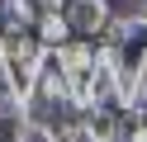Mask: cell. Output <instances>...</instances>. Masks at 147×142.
Wrapping results in <instances>:
<instances>
[{
  "label": "cell",
  "mask_w": 147,
  "mask_h": 142,
  "mask_svg": "<svg viewBox=\"0 0 147 142\" xmlns=\"http://www.w3.org/2000/svg\"><path fill=\"white\" fill-rule=\"evenodd\" d=\"M62 14H67L71 33L90 38V43H100V38L109 33V24H114V5H109V0H71Z\"/></svg>",
  "instance_id": "1"
},
{
  "label": "cell",
  "mask_w": 147,
  "mask_h": 142,
  "mask_svg": "<svg viewBox=\"0 0 147 142\" xmlns=\"http://www.w3.org/2000/svg\"><path fill=\"white\" fill-rule=\"evenodd\" d=\"M81 133H86V142H123L119 104H95V109H86L81 114Z\"/></svg>",
  "instance_id": "2"
},
{
  "label": "cell",
  "mask_w": 147,
  "mask_h": 142,
  "mask_svg": "<svg viewBox=\"0 0 147 142\" xmlns=\"http://www.w3.org/2000/svg\"><path fill=\"white\" fill-rule=\"evenodd\" d=\"M29 104L0 95V142H24V128H29Z\"/></svg>",
  "instance_id": "3"
},
{
  "label": "cell",
  "mask_w": 147,
  "mask_h": 142,
  "mask_svg": "<svg viewBox=\"0 0 147 142\" xmlns=\"http://www.w3.org/2000/svg\"><path fill=\"white\" fill-rule=\"evenodd\" d=\"M33 33H38V43H43V47H52V52H57V47H67L71 38H76L62 9H43V19H38V28H33Z\"/></svg>",
  "instance_id": "4"
},
{
  "label": "cell",
  "mask_w": 147,
  "mask_h": 142,
  "mask_svg": "<svg viewBox=\"0 0 147 142\" xmlns=\"http://www.w3.org/2000/svg\"><path fill=\"white\" fill-rule=\"evenodd\" d=\"M38 19H43L38 0H5V24L0 28H38Z\"/></svg>",
  "instance_id": "5"
},
{
  "label": "cell",
  "mask_w": 147,
  "mask_h": 142,
  "mask_svg": "<svg viewBox=\"0 0 147 142\" xmlns=\"http://www.w3.org/2000/svg\"><path fill=\"white\" fill-rule=\"evenodd\" d=\"M24 142H57V128H52V123H38V118H33L29 128H24Z\"/></svg>",
  "instance_id": "6"
},
{
  "label": "cell",
  "mask_w": 147,
  "mask_h": 142,
  "mask_svg": "<svg viewBox=\"0 0 147 142\" xmlns=\"http://www.w3.org/2000/svg\"><path fill=\"white\" fill-rule=\"evenodd\" d=\"M123 142H147V109L133 114V123L123 128Z\"/></svg>",
  "instance_id": "7"
},
{
  "label": "cell",
  "mask_w": 147,
  "mask_h": 142,
  "mask_svg": "<svg viewBox=\"0 0 147 142\" xmlns=\"http://www.w3.org/2000/svg\"><path fill=\"white\" fill-rule=\"evenodd\" d=\"M71 0H38V9H67Z\"/></svg>",
  "instance_id": "8"
},
{
  "label": "cell",
  "mask_w": 147,
  "mask_h": 142,
  "mask_svg": "<svg viewBox=\"0 0 147 142\" xmlns=\"http://www.w3.org/2000/svg\"><path fill=\"white\" fill-rule=\"evenodd\" d=\"M0 24H5V0H0Z\"/></svg>",
  "instance_id": "9"
},
{
  "label": "cell",
  "mask_w": 147,
  "mask_h": 142,
  "mask_svg": "<svg viewBox=\"0 0 147 142\" xmlns=\"http://www.w3.org/2000/svg\"><path fill=\"white\" fill-rule=\"evenodd\" d=\"M0 95H5V81H0Z\"/></svg>",
  "instance_id": "10"
}]
</instances>
